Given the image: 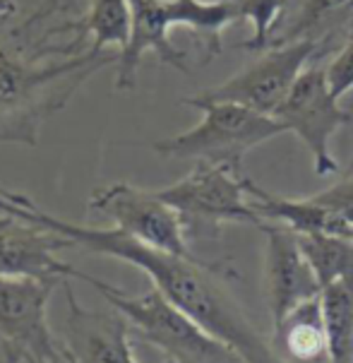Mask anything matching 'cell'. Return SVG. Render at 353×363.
<instances>
[{"instance_id":"19","label":"cell","mask_w":353,"mask_h":363,"mask_svg":"<svg viewBox=\"0 0 353 363\" xmlns=\"http://www.w3.org/2000/svg\"><path fill=\"white\" fill-rule=\"evenodd\" d=\"M238 3V15L240 22L252 24V36L238 48L252 53L269 51L279 24L286 17L293 0H235Z\"/></svg>"},{"instance_id":"14","label":"cell","mask_w":353,"mask_h":363,"mask_svg":"<svg viewBox=\"0 0 353 363\" xmlns=\"http://www.w3.org/2000/svg\"><path fill=\"white\" fill-rule=\"evenodd\" d=\"M353 36V0H293L279 24L271 48L313 41L315 60H330Z\"/></svg>"},{"instance_id":"18","label":"cell","mask_w":353,"mask_h":363,"mask_svg":"<svg viewBox=\"0 0 353 363\" xmlns=\"http://www.w3.org/2000/svg\"><path fill=\"white\" fill-rule=\"evenodd\" d=\"M303 255L310 262L320 289L344 277H353V238L346 233H298Z\"/></svg>"},{"instance_id":"22","label":"cell","mask_w":353,"mask_h":363,"mask_svg":"<svg viewBox=\"0 0 353 363\" xmlns=\"http://www.w3.org/2000/svg\"><path fill=\"white\" fill-rule=\"evenodd\" d=\"M327 77L337 96L353 89V36L327 60Z\"/></svg>"},{"instance_id":"7","label":"cell","mask_w":353,"mask_h":363,"mask_svg":"<svg viewBox=\"0 0 353 363\" xmlns=\"http://www.w3.org/2000/svg\"><path fill=\"white\" fill-rule=\"evenodd\" d=\"M55 286L43 279L0 277V363H51L67 352L48 325Z\"/></svg>"},{"instance_id":"6","label":"cell","mask_w":353,"mask_h":363,"mask_svg":"<svg viewBox=\"0 0 353 363\" xmlns=\"http://www.w3.org/2000/svg\"><path fill=\"white\" fill-rule=\"evenodd\" d=\"M339 99L342 96L334 94L327 77V60H313L274 113L286 133L291 130L308 147L313 169L320 178L339 174V164L332 155V138L353 118L351 108H344Z\"/></svg>"},{"instance_id":"3","label":"cell","mask_w":353,"mask_h":363,"mask_svg":"<svg viewBox=\"0 0 353 363\" xmlns=\"http://www.w3.org/2000/svg\"><path fill=\"white\" fill-rule=\"evenodd\" d=\"M77 279L86 281L111 308L128 318L133 328L147 344L157 347L171 363H247L228 344L216 340L197 320L173 306L157 286L147 294L130 296L96 277L77 272Z\"/></svg>"},{"instance_id":"15","label":"cell","mask_w":353,"mask_h":363,"mask_svg":"<svg viewBox=\"0 0 353 363\" xmlns=\"http://www.w3.org/2000/svg\"><path fill=\"white\" fill-rule=\"evenodd\" d=\"M271 347L284 363H330L322 301L310 298L274 325Z\"/></svg>"},{"instance_id":"11","label":"cell","mask_w":353,"mask_h":363,"mask_svg":"<svg viewBox=\"0 0 353 363\" xmlns=\"http://www.w3.org/2000/svg\"><path fill=\"white\" fill-rule=\"evenodd\" d=\"M264 245V294L271 325L281 323L293 308L320 296V281L303 255L298 233L281 224L262 226Z\"/></svg>"},{"instance_id":"21","label":"cell","mask_w":353,"mask_h":363,"mask_svg":"<svg viewBox=\"0 0 353 363\" xmlns=\"http://www.w3.org/2000/svg\"><path fill=\"white\" fill-rule=\"evenodd\" d=\"M315 202L327 207L337 219H342L346 226H353V159L346 169L330 188L320 190V193L310 195Z\"/></svg>"},{"instance_id":"13","label":"cell","mask_w":353,"mask_h":363,"mask_svg":"<svg viewBox=\"0 0 353 363\" xmlns=\"http://www.w3.org/2000/svg\"><path fill=\"white\" fill-rule=\"evenodd\" d=\"M67 301V352L77 363H138L130 347V323L123 313L84 308L63 281ZM171 363V361H166Z\"/></svg>"},{"instance_id":"17","label":"cell","mask_w":353,"mask_h":363,"mask_svg":"<svg viewBox=\"0 0 353 363\" xmlns=\"http://www.w3.org/2000/svg\"><path fill=\"white\" fill-rule=\"evenodd\" d=\"M330 363H353V277H344L320 291Z\"/></svg>"},{"instance_id":"20","label":"cell","mask_w":353,"mask_h":363,"mask_svg":"<svg viewBox=\"0 0 353 363\" xmlns=\"http://www.w3.org/2000/svg\"><path fill=\"white\" fill-rule=\"evenodd\" d=\"M75 0H0V41L10 39L27 24L70 8Z\"/></svg>"},{"instance_id":"2","label":"cell","mask_w":353,"mask_h":363,"mask_svg":"<svg viewBox=\"0 0 353 363\" xmlns=\"http://www.w3.org/2000/svg\"><path fill=\"white\" fill-rule=\"evenodd\" d=\"M43 20L0 41V145H36L43 121L63 108L86 77L116 60L82 51L77 39L51 41L70 20L36 32Z\"/></svg>"},{"instance_id":"9","label":"cell","mask_w":353,"mask_h":363,"mask_svg":"<svg viewBox=\"0 0 353 363\" xmlns=\"http://www.w3.org/2000/svg\"><path fill=\"white\" fill-rule=\"evenodd\" d=\"M318 55V46L313 41H293V44L274 46L262 51V58L240 70L238 75L226 79L224 84L204 89L197 96L212 101H233L274 116L281 101L288 96L296 79Z\"/></svg>"},{"instance_id":"8","label":"cell","mask_w":353,"mask_h":363,"mask_svg":"<svg viewBox=\"0 0 353 363\" xmlns=\"http://www.w3.org/2000/svg\"><path fill=\"white\" fill-rule=\"evenodd\" d=\"M91 217L108 221L128 236L157 250L193 257L181 214L157 190H145L130 183L96 188L86 202Z\"/></svg>"},{"instance_id":"4","label":"cell","mask_w":353,"mask_h":363,"mask_svg":"<svg viewBox=\"0 0 353 363\" xmlns=\"http://www.w3.org/2000/svg\"><path fill=\"white\" fill-rule=\"evenodd\" d=\"M185 106L202 111V121L195 128L152 145L157 155L166 159H193V162L226 164L243 169L247 152L264 145L271 138L286 133L274 116L259 113L233 101H212L202 96H185Z\"/></svg>"},{"instance_id":"10","label":"cell","mask_w":353,"mask_h":363,"mask_svg":"<svg viewBox=\"0 0 353 363\" xmlns=\"http://www.w3.org/2000/svg\"><path fill=\"white\" fill-rule=\"evenodd\" d=\"M67 248H75L70 238L15 214H0V277L63 284L77 277V269L58 257Z\"/></svg>"},{"instance_id":"24","label":"cell","mask_w":353,"mask_h":363,"mask_svg":"<svg viewBox=\"0 0 353 363\" xmlns=\"http://www.w3.org/2000/svg\"><path fill=\"white\" fill-rule=\"evenodd\" d=\"M346 236H351V238H353V226H349V231H346Z\"/></svg>"},{"instance_id":"16","label":"cell","mask_w":353,"mask_h":363,"mask_svg":"<svg viewBox=\"0 0 353 363\" xmlns=\"http://www.w3.org/2000/svg\"><path fill=\"white\" fill-rule=\"evenodd\" d=\"M77 27L84 39H91L89 51H123L133 32V5L130 0H89V10L77 17Z\"/></svg>"},{"instance_id":"1","label":"cell","mask_w":353,"mask_h":363,"mask_svg":"<svg viewBox=\"0 0 353 363\" xmlns=\"http://www.w3.org/2000/svg\"><path fill=\"white\" fill-rule=\"evenodd\" d=\"M0 214H15V217L34 221L70 238L89 253L133 264L135 269L150 277L152 286H157L173 306L197 320L204 330L228 344L247 363H284L271 342L264 340L255 323L247 318L238 298L228 291L219 264H207L195 255L183 257L164 253L128 236L116 226H84L65 221L34 205L22 193H12L3 186H0Z\"/></svg>"},{"instance_id":"5","label":"cell","mask_w":353,"mask_h":363,"mask_svg":"<svg viewBox=\"0 0 353 363\" xmlns=\"http://www.w3.org/2000/svg\"><path fill=\"white\" fill-rule=\"evenodd\" d=\"M157 193L181 214L188 238H216L226 224L264 226L247 198L245 174L226 164L195 162L190 174Z\"/></svg>"},{"instance_id":"23","label":"cell","mask_w":353,"mask_h":363,"mask_svg":"<svg viewBox=\"0 0 353 363\" xmlns=\"http://www.w3.org/2000/svg\"><path fill=\"white\" fill-rule=\"evenodd\" d=\"M51 363H77V361L72 359V354H70V352H65L63 356H60V359H55V361H51Z\"/></svg>"},{"instance_id":"12","label":"cell","mask_w":353,"mask_h":363,"mask_svg":"<svg viewBox=\"0 0 353 363\" xmlns=\"http://www.w3.org/2000/svg\"><path fill=\"white\" fill-rule=\"evenodd\" d=\"M133 32L123 51L116 55V89L128 91L138 84L142 58L154 53L161 65L188 72V53L171 44V29L178 27L173 0H130Z\"/></svg>"}]
</instances>
